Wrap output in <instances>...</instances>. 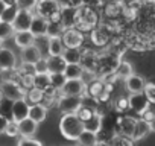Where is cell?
<instances>
[{"mask_svg": "<svg viewBox=\"0 0 155 146\" xmlns=\"http://www.w3.org/2000/svg\"><path fill=\"white\" fill-rule=\"evenodd\" d=\"M101 12L97 8L91 6V5H81L76 8L74 12V28H78L79 31L90 32L93 28H96L101 23Z\"/></svg>", "mask_w": 155, "mask_h": 146, "instance_id": "6da1fadb", "label": "cell"}, {"mask_svg": "<svg viewBox=\"0 0 155 146\" xmlns=\"http://www.w3.org/2000/svg\"><path fill=\"white\" fill-rule=\"evenodd\" d=\"M58 129H59V134L65 140L76 141V138L81 135V132L85 129V126H84V122L78 117L76 113H71V114H61Z\"/></svg>", "mask_w": 155, "mask_h": 146, "instance_id": "7a4b0ae2", "label": "cell"}, {"mask_svg": "<svg viewBox=\"0 0 155 146\" xmlns=\"http://www.w3.org/2000/svg\"><path fill=\"white\" fill-rule=\"evenodd\" d=\"M113 87L114 85H110L107 82H104L99 76L91 81L88 85H87V90L84 95L90 96L91 99H94L96 102L99 104H107L108 101H111V95H113Z\"/></svg>", "mask_w": 155, "mask_h": 146, "instance_id": "3957f363", "label": "cell"}, {"mask_svg": "<svg viewBox=\"0 0 155 146\" xmlns=\"http://www.w3.org/2000/svg\"><path fill=\"white\" fill-rule=\"evenodd\" d=\"M34 12L46 20H53L59 17L61 5L58 3V0H38Z\"/></svg>", "mask_w": 155, "mask_h": 146, "instance_id": "277c9868", "label": "cell"}, {"mask_svg": "<svg viewBox=\"0 0 155 146\" xmlns=\"http://www.w3.org/2000/svg\"><path fill=\"white\" fill-rule=\"evenodd\" d=\"M82 105V96H64L61 95L56 102V110L61 114H71L76 113Z\"/></svg>", "mask_w": 155, "mask_h": 146, "instance_id": "5b68a950", "label": "cell"}, {"mask_svg": "<svg viewBox=\"0 0 155 146\" xmlns=\"http://www.w3.org/2000/svg\"><path fill=\"white\" fill-rule=\"evenodd\" d=\"M61 38L65 47H84V43H85V34L74 26L64 29Z\"/></svg>", "mask_w": 155, "mask_h": 146, "instance_id": "8992f818", "label": "cell"}, {"mask_svg": "<svg viewBox=\"0 0 155 146\" xmlns=\"http://www.w3.org/2000/svg\"><path fill=\"white\" fill-rule=\"evenodd\" d=\"M0 88H2L5 99L8 101H17V99H25L26 98V88L20 85L18 81H9V82H0Z\"/></svg>", "mask_w": 155, "mask_h": 146, "instance_id": "52a82bcc", "label": "cell"}, {"mask_svg": "<svg viewBox=\"0 0 155 146\" xmlns=\"http://www.w3.org/2000/svg\"><path fill=\"white\" fill-rule=\"evenodd\" d=\"M97 64H99V50L97 49H84L82 47V58L81 65L84 70H90L97 73Z\"/></svg>", "mask_w": 155, "mask_h": 146, "instance_id": "ba28073f", "label": "cell"}, {"mask_svg": "<svg viewBox=\"0 0 155 146\" xmlns=\"http://www.w3.org/2000/svg\"><path fill=\"white\" fill-rule=\"evenodd\" d=\"M87 90V85L82 82V79H67L64 85L61 87L59 93L64 96H82Z\"/></svg>", "mask_w": 155, "mask_h": 146, "instance_id": "9c48e42d", "label": "cell"}, {"mask_svg": "<svg viewBox=\"0 0 155 146\" xmlns=\"http://www.w3.org/2000/svg\"><path fill=\"white\" fill-rule=\"evenodd\" d=\"M128 101H129V110L134 111L138 117H140L146 110H149V107H150V102L147 101V98L144 96V93L129 95V96H128Z\"/></svg>", "mask_w": 155, "mask_h": 146, "instance_id": "30bf717a", "label": "cell"}, {"mask_svg": "<svg viewBox=\"0 0 155 146\" xmlns=\"http://www.w3.org/2000/svg\"><path fill=\"white\" fill-rule=\"evenodd\" d=\"M135 122H137V117L129 116V114H123V116L117 117V120H116V132H119L122 135H126V137H131L132 132H134Z\"/></svg>", "mask_w": 155, "mask_h": 146, "instance_id": "8fae6325", "label": "cell"}, {"mask_svg": "<svg viewBox=\"0 0 155 146\" xmlns=\"http://www.w3.org/2000/svg\"><path fill=\"white\" fill-rule=\"evenodd\" d=\"M29 102L26 99H17L12 101L11 104V120L14 122H21L29 116Z\"/></svg>", "mask_w": 155, "mask_h": 146, "instance_id": "7c38bea8", "label": "cell"}, {"mask_svg": "<svg viewBox=\"0 0 155 146\" xmlns=\"http://www.w3.org/2000/svg\"><path fill=\"white\" fill-rule=\"evenodd\" d=\"M18 65V58L12 49L2 47L0 49V70H9V68H17Z\"/></svg>", "mask_w": 155, "mask_h": 146, "instance_id": "4fadbf2b", "label": "cell"}, {"mask_svg": "<svg viewBox=\"0 0 155 146\" xmlns=\"http://www.w3.org/2000/svg\"><path fill=\"white\" fill-rule=\"evenodd\" d=\"M123 82H125V90H126L129 95L143 93V91H144V87H146L144 78L140 76V75H135V73H132L131 76H128Z\"/></svg>", "mask_w": 155, "mask_h": 146, "instance_id": "5bb4252c", "label": "cell"}, {"mask_svg": "<svg viewBox=\"0 0 155 146\" xmlns=\"http://www.w3.org/2000/svg\"><path fill=\"white\" fill-rule=\"evenodd\" d=\"M32 18H34V11L18 9V12H17L14 22H12V26H14L15 31H29Z\"/></svg>", "mask_w": 155, "mask_h": 146, "instance_id": "9a60e30c", "label": "cell"}, {"mask_svg": "<svg viewBox=\"0 0 155 146\" xmlns=\"http://www.w3.org/2000/svg\"><path fill=\"white\" fill-rule=\"evenodd\" d=\"M150 132H152V129H150V123L146 122V120L141 119V117H137V122H135L134 132H132L131 138H132L134 141H140V140L146 138Z\"/></svg>", "mask_w": 155, "mask_h": 146, "instance_id": "2e32d148", "label": "cell"}, {"mask_svg": "<svg viewBox=\"0 0 155 146\" xmlns=\"http://www.w3.org/2000/svg\"><path fill=\"white\" fill-rule=\"evenodd\" d=\"M12 40H14V44L18 49H25V47L34 44L35 35L31 31H15L14 35H12Z\"/></svg>", "mask_w": 155, "mask_h": 146, "instance_id": "e0dca14e", "label": "cell"}, {"mask_svg": "<svg viewBox=\"0 0 155 146\" xmlns=\"http://www.w3.org/2000/svg\"><path fill=\"white\" fill-rule=\"evenodd\" d=\"M18 131H20V137H23V138L35 137V134L38 131V123L34 122L32 119L26 117L21 122H18Z\"/></svg>", "mask_w": 155, "mask_h": 146, "instance_id": "ac0fdd59", "label": "cell"}, {"mask_svg": "<svg viewBox=\"0 0 155 146\" xmlns=\"http://www.w3.org/2000/svg\"><path fill=\"white\" fill-rule=\"evenodd\" d=\"M47 114H49V108L44 104H34V105L29 107V116L28 117L40 125L41 122H44L47 119Z\"/></svg>", "mask_w": 155, "mask_h": 146, "instance_id": "d6986e66", "label": "cell"}, {"mask_svg": "<svg viewBox=\"0 0 155 146\" xmlns=\"http://www.w3.org/2000/svg\"><path fill=\"white\" fill-rule=\"evenodd\" d=\"M41 58H43V53H41V50H40V49H38L35 44H32V46H28V47L21 49V53H20V61L35 64V62H37V61H40Z\"/></svg>", "mask_w": 155, "mask_h": 146, "instance_id": "ffe728a7", "label": "cell"}, {"mask_svg": "<svg viewBox=\"0 0 155 146\" xmlns=\"http://www.w3.org/2000/svg\"><path fill=\"white\" fill-rule=\"evenodd\" d=\"M47 20L37 15L34 12V18H32V23H31V28L29 31L35 35V37H43V35H47Z\"/></svg>", "mask_w": 155, "mask_h": 146, "instance_id": "44dd1931", "label": "cell"}, {"mask_svg": "<svg viewBox=\"0 0 155 146\" xmlns=\"http://www.w3.org/2000/svg\"><path fill=\"white\" fill-rule=\"evenodd\" d=\"M104 117H105V114H102L101 111H97V110H96V111L93 113V116L84 122L85 129H88V131H91V132H96V134H97V132L102 129V126H104Z\"/></svg>", "mask_w": 155, "mask_h": 146, "instance_id": "7402d4cb", "label": "cell"}, {"mask_svg": "<svg viewBox=\"0 0 155 146\" xmlns=\"http://www.w3.org/2000/svg\"><path fill=\"white\" fill-rule=\"evenodd\" d=\"M132 73H134V67H132V64H131L129 61H126V59H120V61L117 62L116 68H114V75L117 76L119 81H125L128 76L132 75Z\"/></svg>", "mask_w": 155, "mask_h": 146, "instance_id": "603a6c76", "label": "cell"}, {"mask_svg": "<svg viewBox=\"0 0 155 146\" xmlns=\"http://www.w3.org/2000/svg\"><path fill=\"white\" fill-rule=\"evenodd\" d=\"M76 146H97L99 144V137L96 132H91L88 129H84L81 135L76 138Z\"/></svg>", "mask_w": 155, "mask_h": 146, "instance_id": "cb8c5ba5", "label": "cell"}, {"mask_svg": "<svg viewBox=\"0 0 155 146\" xmlns=\"http://www.w3.org/2000/svg\"><path fill=\"white\" fill-rule=\"evenodd\" d=\"M61 56L67 64H81L82 47H65Z\"/></svg>", "mask_w": 155, "mask_h": 146, "instance_id": "d4e9b609", "label": "cell"}, {"mask_svg": "<svg viewBox=\"0 0 155 146\" xmlns=\"http://www.w3.org/2000/svg\"><path fill=\"white\" fill-rule=\"evenodd\" d=\"M65 46L62 43L61 37H52L49 38V46H47V56H61L64 52Z\"/></svg>", "mask_w": 155, "mask_h": 146, "instance_id": "484cf974", "label": "cell"}, {"mask_svg": "<svg viewBox=\"0 0 155 146\" xmlns=\"http://www.w3.org/2000/svg\"><path fill=\"white\" fill-rule=\"evenodd\" d=\"M47 61V71L49 73H62L67 62L62 56H46Z\"/></svg>", "mask_w": 155, "mask_h": 146, "instance_id": "4316f807", "label": "cell"}, {"mask_svg": "<svg viewBox=\"0 0 155 146\" xmlns=\"http://www.w3.org/2000/svg\"><path fill=\"white\" fill-rule=\"evenodd\" d=\"M34 87L40 90L50 88V73L49 71H37L34 75Z\"/></svg>", "mask_w": 155, "mask_h": 146, "instance_id": "83f0119b", "label": "cell"}, {"mask_svg": "<svg viewBox=\"0 0 155 146\" xmlns=\"http://www.w3.org/2000/svg\"><path fill=\"white\" fill-rule=\"evenodd\" d=\"M74 12H76V8H61L59 20L65 29L74 26Z\"/></svg>", "mask_w": 155, "mask_h": 146, "instance_id": "f1b7e54d", "label": "cell"}, {"mask_svg": "<svg viewBox=\"0 0 155 146\" xmlns=\"http://www.w3.org/2000/svg\"><path fill=\"white\" fill-rule=\"evenodd\" d=\"M59 96H61L59 90H56V88L50 87V88L44 90L43 104H44V105H46L49 110H50V108H55V107H56V102H58V99H59Z\"/></svg>", "mask_w": 155, "mask_h": 146, "instance_id": "f546056e", "label": "cell"}, {"mask_svg": "<svg viewBox=\"0 0 155 146\" xmlns=\"http://www.w3.org/2000/svg\"><path fill=\"white\" fill-rule=\"evenodd\" d=\"M47 22H49L47 23V37L49 38H52V37H61L65 28L62 26L59 17L58 18H53V20H47Z\"/></svg>", "mask_w": 155, "mask_h": 146, "instance_id": "4dcf8cb0", "label": "cell"}, {"mask_svg": "<svg viewBox=\"0 0 155 146\" xmlns=\"http://www.w3.org/2000/svg\"><path fill=\"white\" fill-rule=\"evenodd\" d=\"M111 107L116 113L119 114H125L126 111H129V101L128 96H117L111 101Z\"/></svg>", "mask_w": 155, "mask_h": 146, "instance_id": "1f68e13d", "label": "cell"}, {"mask_svg": "<svg viewBox=\"0 0 155 146\" xmlns=\"http://www.w3.org/2000/svg\"><path fill=\"white\" fill-rule=\"evenodd\" d=\"M82 71H84V68L81 64H67L62 73L67 79H81Z\"/></svg>", "mask_w": 155, "mask_h": 146, "instance_id": "d6a6232c", "label": "cell"}, {"mask_svg": "<svg viewBox=\"0 0 155 146\" xmlns=\"http://www.w3.org/2000/svg\"><path fill=\"white\" fill-rule=\"evenodd\" d=\"M108 143H110V146H135V141L131 137L122 135L119 132H114Z\"/></svg>", "mask_w": 155, "mask_h": 146, "instance_id": "836d02e7", "label": "cell"}, {"mask_svg": "<svg viewBox=\"0 0 155 146\" xmlns=\"http://www.w3.org/2000/svg\"><path fill=\"white\" fill-rule=\"evenodd\" d=\"M43 98H44V91L40 90V88H29L26 90V101L29 102V105H34V104H43Z\"/></svg>", "mask_w": 155, "mask_h": 146, "instance_id": "e575fe53", "label": "cell"}, {"mask_svg": "<svg viewBox=\"0 0 155 146\" xmlns=\"http://www.w3.org/2000/svg\"><path fill=\"white\" fill-rule=\"evenodd\" d=\"M14 32H15V29H14L12 23H8V22H2V20H0V38H2L3 41L12 38Z\"/></svg>", "mask_w": 155, "mask_h": 146, "instance_id": "d590c367", "label": "cell"}, {"mask_svg": "<svg viewBox=\"0 0 155 146\" xmlns=\"http://www.w3.org/2000/svg\"><path fill=\"white\" fill-rule=\"evenodd\" d=\"M18 12V8L17 6H5L3 11L0 12V20L2 22H8V23H12L15 15Z\"/></svg>", "mask_w": 155, "mask_h": 146, "instance_id": "8d00e7d4", "label": "cell"}, {"mask_svg": "<svg viewBox=\"0 0 155 146\" xmlns=\"http://www.w3.org/2000/svg\"><path fill=\"white\" fill-rule=\"evenodd\" d=\"M9 81H18V70L17 68L0 70V82H9Z\"/></svg>", "mask_w": 155, "mask_h": 146, "instance_id": "74e56055", "label": "cell"}, {"mask_svg": "<svg viewBox=\"0 0 155 146\" xmlns=\"http://www.w3.org/2000/svg\"><path fill=\"white\" fill-rule=\"evenodd\" d=\"M17 70H18L20 75H35V73H37L35 64H32V62H25V61H18Z\"/></svg>", "mask_w": 155, "mask_h": 146, "instance_id": "f35d334b", "label": "cell"}, {"mask_svg": "<svg viewBox=\"0 0 155 146\" xmlns=\"http://www.w3.org/2000/svg\"><path fill=\"white\" fill-rule=\"evenodd\" d=\"M6 137H11V138H17L20 137V131H18V122H14L9 119L6 128H5V132H3Z\"/></svg>", "mask_w": 155, "mask_h": 146, "instance_id": "ab89813d", "label": "cell"}, {"mask_svg": "<svg viewBox=\"0 0 155 146\" xmlns=\"http://www.w3.org/2000/svg\"><path fill=\"white\" fill-rule=\"evenodd\" d=\"M65 81H67V78L64 76V73H50V87L61 90V87L64 85Z\"/></svg>", "mask_w": 155, "mask_h": 146, "instance_id": "60d3db41", "label": "cell"}, {"mask_svg": "<svg viewBox=\"0 0 155 146\" xmlns=\"http://www.w3.org/2000/svg\"><path fill=\"white\" fill-rule=\"evenodd\" d=\"M143 93L147 98V101L150 102V105H155V82H146Z\"/></svg>", "mask_w": 155, "mask_h": 146, "instance_id": "b9f144b4", "label": "cell"}, {"mask_svg": "<svg viewBox=\"0 0 155 146\" xmlns=\"http://www.w3.org/2000/svg\"><path fill=\"white\" fill-rule=\"evenodd\" d=\"M18 82L23 88L29 90L34 87V75H20L18 73Z\"/></svg>", "mask_w": 155, "mask_h": 146, "instance_id": "7bdbcfd3", "label": "cell"}, {"mask_svg": "<svg viewBox=\"0 0 155 146\" xmlns=\"http://www.w3.org/2000/svg\"><path fill=\"white\" fill-rule=\"evenodd\" d=\"M37 3H38V0H17V8L26 9V11H34Z\"/></svg>", "mask_w": 155, "mask_h": 146, "instance_id": "ee69618b", "label": "cell"}, {"mask_svg": "<svg viewBox=\"0 0 155 146\" xmlns=\"http://www.w3.org/2000/svg\"><path fill=\"white\" fill-rule=\"evenodd\" d=\"M17 146H43V143L40 140H37L35 137H31V138H23L20 137Z\"/></svg>", "mask_w": 155, "mask_h": 146, "instance_id": "f6af8a7d", "label": "cell"}, {"mask_svg": "<svg viewBox=\"0 0 155 146\" xmlns=\"http://www.w3.org/2000/svg\"><path fill=\"white\" fill-rule=\"evenodd\" d=\"M58 3L61 5V8H78L82 5L81 0H58Z\"/></svg>", "mask_w": 155, "mask_h": 146, "instance_id": "bcb514c9", "label": "cell"}, {"mask_svg": "<svg viewBox=\"0 0 155 146\" xmlns=\"http://www.w3.org/2000/svg\"><path fill=\"white\" fill-rule=\"evenodd\" d=\"M35 68H37V71H47V61H46V56H43L40 61L35 62Z\"/></svg>", "mask_w": 155, "mask_h": 146, "instance_id": "7dc6e473", "label": "cell"}, {"mask_svg": "<svg viewBox=\"0 0 155 146\" xmlns=\"http://www.w3.org/2000/svg\"><path fill=\"white\" fill-rule=\"evenodd\" d=\"M8 122H9V119H8L6 116L0 114V134H3V132H5V128H6Z\"/></svg>", "mask_w": 155, "mask_h": 146, "instance_id": "c3c4849f", "label": "cell"}, {"mask_svg": "<svg viewBox=\"0 0 155 146\" xmlns=\"http://www.w3.org/2000/svg\"><path fill=\"white\" fill-rule=\"evenodd\" d=\"M153 116H155V113H153V111L149 108V110H146V111H144V113H143L140 117H141V119H144L146 122H149V123H150V120L153 119Z\"/></svg>", "mask_w": 155, "mask_h": 146, "instance_id": "681fc988", "label": "cell"}, {"mask_svg": "<svg viewBox=\"0 0 155 146\" xmlns=\"http://www.w3.org/2000/svg\"><path fill=\"white\" fill-rule=\"evenodd\" d=\"M5 6H17V0H0Z\"/></svg>", "mask_w": 155, "mask_h": 146, "instance_id": "f907efd6", "label": "cell"}, {"mask_svg": "<svg viewBox=\"0 0 155 146\" xmlns=\"http://www.w3.org/2000/svg\"><path fill=\"white\" fill-rule=\"evenodd\" d=\"M150 129H152V132H155V116H153V119L150 120Z\"/></svg>", "mask_w": 155, "mask_h": 146, "instance_id": "816d5d0a", "label": "cell"}, {"mask_svg": "<svg viewBox=\"0 0 155 146\" xmlns=\"http://www.w3.org/2000/svg\"><path fill=\"white\" fill-rule=\"evenodd\" d=\"M5 101V95H3V91H2V88H0V105H2V102Z\"/></svg>", "mask_w": 155, "mask_h": 146, "instance_id": "f5cc1de1", "label": "cell"}, {"mask_svg": "<svg viewBox=\"0 0 155 146\" xmlns=\"http://www.w3.org/2000/svg\"><path fill=\"white\" fill-rule=\"evenodd\" d=\"M97 146H110V143H99Z\"/></svg>", "mask_w": 155, "mask_h": 146, "instance_id": "db71d44e", "label": "cell"}, {"mask_svg": "<svg viewBox=\"0 0 155 146\" xmlns=\"http://www.w3.org/2000/svg\"><path fill=\"white\" fill-rule=\"evenodd\" d=\"M3 43H5V41H3L2 38H0V49H2V47H3Z\"/></svg>", "mask_w": 155, "mask_h": 146, "instance_id": "11a10c76", "label": "cell"}]
</instances>
